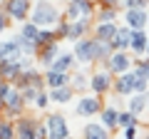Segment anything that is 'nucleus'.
Listing matches in <instances>:
<instances>
[{
  "mask_svg": "<svg viewBox=\"0 0 149 139\" xmlns=\"http://www.w3.org/2000/svg\"><path fill=\"white\" fill-rule=\"evenodd\" d=\"M112 45H114V47H127V45H129V30H119V32H114V40H112Z\"/></svg>",
  "mask_w": 149,
  "mask_h": 139,
  "instance_id": "14",
  "label": "nucleus"
},
{
  "mask_svg": "<svg viewBox=\"0 0 149 139\" xmlns=\"http://www.w3.org/2000/svg\"><path fill=\"white\" fill-rule=\"evenodd\" d=\"M80 32H82V22H77V25L67 27V35H70V38H77V35H80Z\"/></svg>",
  "mask_w": 149,
  "mask_h": 139,
  "instance_id": "26",
  "label": "nucleus"
},
{
  "mask_svg": "<svg viewBox=\"0 0 149 139\" xmlns=\"http://www.w3.org/2000/svg\"><path fill=\"white\" fill-rule=\"evenodd\" d=\"M0 60L3 62H17L20 60V42H3L0 45Z\"/></svg>",
  "mask_w": 149,
  "mask_h": 139,
  "instance_id": "4",
  "label": "nucleus"
},
{
  "mask_svg": "<svg viewBox=\"0 0 149 139\" xmlns=\"http://www.w3.org/2000/svg\"><path fill=\"white\" fill-rule=\"evenodd\" d=\"M147 50H149V47H147Z\"/></svg>",
  "mask_w": 149,
  "mask_h": 139,
  "instance_id": "34",
  "label": "nucleus"
},
{
  "mask_svg": "<svg viewBox=\"0 0 149 139\" xmlns=\"http://www.w3.org/2000/svg\"><path fill=\"white\" fill-rule=\"evenodd\" d=\"M70 65H72V57H70V55H60V57L52 62V70H57V72H65Z\"/></svg>",
  "mask_w": 149,
  "mask_h": 139,
  "instance_id": "17",
  "label": "nucleus"
},
{
  "mask_svg": "<svg viewBox=\"0 0 149 139\" xmlns=\"http://www.w3.org/2000/svg\"><path fill=\"white\" fill-rule=\"evenodd\" d=\"M117 122L122 124V127H132L137 119H134V112H124V114H117Z\"/></svg>",
  "mask_w": 149,
  "mask_h": 139,
  "instance_id": "21",
  "label": "nucleus"
},
{
  "mask_svg": "<svg viewBox=\"0 0 149 139\" xmlns=\"http://www.w3.org/2000/svg\"><path fill=\"white\" fill-rule=\"evenodd\" d=\"M129 42H132V47L137 50V52H144V50H147V35H144L142 30H134L132 35H129Z\"/></svg>",
  "mask_w": 149,
  "mask_h": 139,
  "instance_id": "9",
  "label": "nucleus"
},
{
  "mask_svg": "<svg viewBox=\"0 0 149 139\" xmlns=\"http://www.w3.org/2000/svg\"><path fill=\"white\" fill-rule=\"evenodd\" d=\"M3 27H5V20H3V15H0V30H3Z\"/></svg>",
  "mask_w": 149,
  "mask_h": 139,
  "instance_id": "32",
  "label": "nucleus"
},
{
  "mask_svg": "<svg viewBox=\"0 0 149 139\" xmlns=\"http://www.w3.org/2000/svg\"><path fill=\"white\" fill-rule=\"evenodd\" d=\"M55 20H57V10H55L50 3H37L35 5V13H32V22L35 25H40V27H45V25H55Z\"/></svg>",
  "mask_w": 149,
  "mask_h": 139,
  "instance_id": "1",
  "label": "nucleus"
},
{
  "mask_svg": "<svg viewBox=\"0 0 149 139\" xmlns=\"http://www.w3.org/2000/svg\"><path fill=\"white\" fill-rule=\"evenodd\" d=\"M22 38H25L27 42H40V40H47L45 35H40V32H37V25H25V27H22Z\"/></svg>",
  "mask_w": 149,
  "mask_h": 139,
  "instance_id": "10",
  "label": "nucleus"
},
{
  "mask_svg": "<svg viewBox=\"0 0 149 139\" xmlns=\"http://www.w3.org/2000/svg\"><path fill=\"white\" fill-rule=\"evenodd\" d=\"M92 87H95L97 92H104L107 87H109V77L107 75H97L95 80H92Z\"/></svg>",
  "mask_w": 149,
  "mask_h": 139,
  "instance_id": "18",
  "label": "nucleus"
},
{
  "mask_svg": "<svg viewBox=\"0 0 149 139\" xmlns=\"http://www.w3.org/2000/svg\"><path fill=\"white\" fill-rule=\"evenodd\" d=\"M5 95H8V85H5V82H3V85H0V97L5 99Z\"/></svg>",
  "mask_w": 149,
  "mask_h": 139,
  "instance_id": "31",
  "label": "nucleus"
},
{
  "mask_svg": "<svg viewBox=\"0 0 149 139\" xmlns=\"http://www.w3.org/2000/svg\"><path fill=\"white\" fill-rule=\"evenodd\" d=\"M90 13H92V8H90L87 0H70V10H67L70 22H82V20H87Z\"/></svg>",
  "mask_w": 149,
  "mask_h": 139,
  "instance_id": "2",
  "label": "nucleus"
},
{
  "mask_svg": "<svg viewBox=\"0 0 149 139\" xmlns=\"http://www.w3.org/2000/svg\"><path fill=\"white\" fill-rule=\"evenodd\" d=\"M52 99L55 102H67L70 99V90L67 87H52Z\"/></svg>",
  "mask_w": 149,
  "mask_h": 139,
  "instance_id": "20",
  "label": "nucleus"
},
{
  "mask_svg": "<svg viewBox=\"0 0 149 139\" xmlns=\"http://www.w3.org/2000/svg\"><path fill=\"white\" fill-rule=\"evenodd\" d=\"M20 134H22V137H32V134H35V129H32V124L22 122V124H20Z\"/></svg>",
  "mask_w": 149,
  "mask_h": 139,
  "instance_id": "25",
  "label": "nucleus"
},
{
  "mask_svg": "<svg viewBox=\"0 0 149 139\" xmlns=\"http://www.w3.org/2000/svg\"><path fill=\"white\" fill-rule=\"evenodd\" d=\"M55 52H57V50L50 45V47L45 50V55H42V62H45V65H50V62H52V57H55Z\"/></svg>",
  "mask_w": 149,
  "mask_h": 139,
  "instance_id": "24",
  "label": "nucleus"
},
{
  "mask_svg": "<svg viewBox=\"0 0 149 139\" xmlns=\"http://www.w3.org/2000/svg\"><path fill=\"white\" fill-rule=\"evenodd\" d=\"M97 55H100V50H97V45L92 42V40H82V42L77 45V57H80L82 62H90Z\"/></svg>",
  "mask_w": 149,
  "mask_h": 139,
  "instance_id": "5",
  "label": "nucleus"
},
{
  "mask_svg": "<svg viewBox=\"0 0 149 139\" xmlns=\"http://www.w3.org/2000/svg\"><path fill=\"white\" fill-rule=\"evenodd\" d=\"M27 5H30V0H10L8 3V13H10L15 20H22L27 13Z\"/></svg>",
  "mask_w": 149,
  "mask_h": 139,
  "instance_id": "7",
  "label": "nucleus"
},
{
  "mask_svg": "<svg viewBox=\"0 0 149 139\" xmlns=\"http://www.w3.org/2000/svg\"><path fill=\"white\" fill-rule=\"evenodd\" d=\"M5 104L13 109V112H17V109H20V95H17V92H13V90H8V95H5Z\"/></svg>",
  "mask_w": 149,
  "mask_h": 139,
  "instance_id": "15",
  "label": "nucleus"
},
{
  "mask_svg": "<svg viewBox=\"0 0 149 139\" xmlns=\"http://www.w3.org/2000/svg\"><path fill=\"white\" fill-rule=\"evenodd\" d=\"M102 119H104L107 127H114V124H117V112H114V109H107V112L102 114Z\"/></svg>",
  "mask_w": 149,
  "mask_h": 139,
  "instance_id": "22",
  "label": "nucleus"
},
{
  "mask_svg": "<svg viewBox=\"0 0 149 139\" xmlns=\"http://www.w3.org/2000/svg\"><path fill=\"white\" fill-rule=\"evenodd\" d=\"M104 3H119V0H104Z\"/></svg>",
  "mask_w": 149,
  "mask_h": 139,
  "instance_id": "33",
  "label": "nucleus"
},
{
  "mask_svg": "<svg viewBox=\"0 0 149 139\" xmlns=\"http://www.w3.org/2000/svg\"><path fill=\"white\" fill-rule=\"evenodd\" d=\"M85 134H87V137H95V139H104V129H102V127H97V124H87V127H85Z\"/></svg>",
  "mask_w": 149,
  "mask_h": 139,
  "instance_id": "19",
  "label": "nucleus"
},
{
  "mask_svg": "<svg viewBox=\"0 0 149 139\" xmlns=\"http://www.w3.org/2000/svg\"><path fill=\"white\" fill-rule=\"evenodd\" d=\"M147 20H149V17L144 15L139 8H132V10H127V22H129V27H134V30H142V27L147 25Z\"/></svg>",
  "mask_w": 149,
  "mask_h": 139,
  "instance_id": "6",
  "label": "nucleus"
},
{
  "mask_svg": "<svg viewBox=\"0 0 149 139\" xmlns=\"http://www.w3.org/2000/svg\"><path fill=\"white\" fill-rule=\"evenodd\" d=\"M97 109H100V102L97 99H82L80 107H77V112L80 114H95Z\"/></svg>",
  "mask_w": 149,
  "mask_h": 139,
  "instance_id": "13",
  "label": "nucleus"
},
{
  "mask_svg": "<svg viewBox=\"0 0 149 139\" xmlns=\"http://www.w3.org/2000/svg\"><path fill=\"white\" fill-rule=\"evenodd\" d=\"M134 77H137V75H122V80L117 82V90L122 92V95L134 92Z\"/></svg>",
  "mask_w": 149,
  "mask_h": 139,
  "instance_id": "12",
  "label": "nucleus"
},
{
  "mask_svg": "<svg viewBox=\"0 0 149 139\" xmlns=\"http://www.w3.org/2000/svg\"><path fill=\"white\" fill-rule=\"evenodd\" d=\"M129 67V57L127 55H114V57H112V62H109V70H114V72H124V70Z\"/></svg>",
  "mask_w": 149,
  "mask_h": 139,
  "instance_id": "11",
  "label": "nucleus"
},
{
  "mask_svg": "<svg viewBox=\"0 0 149 139\" xmlns=\"http://www.w3.org/2000/svg\"><path fill=\"white\" fill-rule=\"evenodd\" d=\"M47 134L52 139H62L67 137V124H65L62 117H57V114H52V117L47 119Z\"/></svg>",
  "mask_w": 149,
  "mask_h": 139,
  "instance_id": "3",
  "label": "nucleus"
},
{
  "mask_svg": "<svg viewBox=\"0 0 149 139\" xmlns=\"http://www.w3.org/2000/svg\"><path fill=\"white\" fill-rule=\"evenodd\" d=\"M124 129H127V132H124V137L132 139V137H134V124H132V127H124Z\"/></svg>",
  "mask_w": 149,
  "mask_h": 139,
  "instance_id": "29",
  "label": "nucleus"
},
{
  "mask_svg": "<svg viewBox=\"0 0 149 139\" xmlns=\"http://www.w3.org/2000/svg\"><path fill=\"white\" fill-rule=\"evenodd\" d=\"M147 97H142V95H137V97H132V112H139V109H144V104H147Z\"/></svg>",
  "mask_w": 149,
  "mask_h": 139,
  "instance_id": "23",
  "label": "nucleus"
},
{
  "mask_svg": "<svg viewBox=\"0 0 149 139\" xmlns=\"http://www.w3.org/2000/svg\"><path fill=\"white\" fill-rule=\"evenodd\" d=\"M37 104H40V107H45V104H47V97L40 95V97H37Z\"/></svg>",
  "mask_w": 149,
  "mask_h": 139,
  "instance_id": "30",
  "label": "nucleus"
},
{
  "mask_svg": "<svg viewBox=\"0 0 149 139\" xmlns=\"http://www.w3.org/2000/svg\"><path fill=\"white\" fill-rule=\"evenodd\" d=\"M114 32H117V27L112 25V22H104V25H100V30H97V38H100V42H112V40H114Z\"/></svg>",
  "mask_w": 149,
  "mask_h": 139,
  "instance_id": "8",
  "label": "nucleus"
},
{
  "mask_svg": "<svg viewBox=\"0 0 149 139\" xmlns=\"http://www.w3.org/2000/svg\"><path fill=\"white\" fill-rule=\"evenodd\" d=\"M124 5H127V10H132V8H139V5H142V0H124Z\"/></svg>",
  "mask_w": 149,
  "mask_h": 139,
  "instance_id": "28",
  "label": "nucleus"
},
{
  "mask_svg": "<svg viewBox=\"0 0 149 139\" xmlns=\"http://www.w3.org/2000/svg\"><path fill=\"white\" fill-rule=\"evenodd\" d=\"M47 85H50V87H62V85H65V75H62V72H57V70H50Z\"/></svg>",
  "mask_w": 149,
  "mask_h": 139,
  "instance_id": "16",
  "label": "nucleus"
},
{
  "mask_svg": "<svg viewBox=\"0 0 149 139\" xmlns=\"http://www.w3.org/2000/svg\"><path fill=\"white\" fill-rule=\"evenodd\" d=\"M0 137H13V127L10 124H0Z\"/></svg>",
  "mask_w": 149,
  "mask_h": 139,
  "instance_id": "27",
  "label": "nucleus"
}]
</instances>
